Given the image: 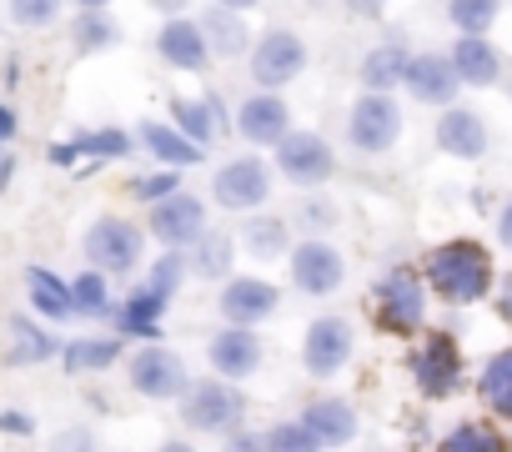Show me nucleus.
Masks as SVG:
<instances>
[{
  "label": "nucleus",
  "mask_w": 512,
  "mask_h": 452,
  "mask_svg": "<svg viewBox=\"0 0 512 452\" xmlns=\"http://www.w3.org/2000/svg\"><path fill=\"white\" fill-rule=\"evenodd\" d=\"M422 282L437 302L447 307H472L492 292V252L472 237H452L437 242L422 262Z\"/></svg>",
  "instance_id": "nucleus-1"
},
{
  "label": "nucleus",
  "mask_w": 512,
  "mask_h": 452,
  "mask_svg": "<svg viewBox=\"0 0 512 452\" xmlns=\"http://www.w3.org/2000/svg\"><path fill=\"white\" fill-rule=\"evenodd\" d=\"M372 317L392 337H412L427 322V282L412 267H392L372 292Z\"/></svg>",
  "instance_id": "nucleus-2"
},
{
  "label": "nucleus",
  "mask_w": 512,
  "mask_h": 452,
  "mask_svg": "<svg viewBox=\"0 0 512 452\" xmlns=\"http://www.w3.org/2000/svg\"><path fill=\"white\" fill-rule=\"evenodd\" d=\"M246 66H251V81L262 91H282V86H292L307 71V41L297 31H287V26H267L262 36H256Z\"/></svg>",
  "instance_id": "nucleus-3"
},
{
  "label": "nucleus",
  "mask_w": 512,
  "mask_h": 452,
  "mask_svg": "<svg viewBox=\"0 0 512 452\" xmlns=\"http://www.w3.org/2000/svg\"><path fill=\"white\" fill-rule=\"evenodd\" d=\"M347 141L362 156H387L402 141V106L387 91H362L347 111Z\"/></svg>",
  "instance_id": "nucleus-4"
},
{
  "label": "nucleus",
  "mask_w": 512,
  "mask_h": 452,
  "mask_svg": "<svg viewBox=\"0 0 512 452\" xmlns=\"http://www.w3.org/2000/svg\"><path fill=\"white\" fill-rule=\"evenodd\" d=\"M141 252H146V232H141L136 221H126V216H101V221H91V232H86V257H91L96 272L126 277V272H136Z\"/></svg>",
  "instance_id": "nucleus-5"
},
{
  "label": "nucleus",
  "mask_w": 512,
  "mask_h": 452,
  "mask_svg": "<svg viewBox=\"0 0 512 452\" xmlns=\"http://www.w3.org/2000/svg\"><path fill=\"white\" fill-rule=\"evenodd\" d=\"M241 412H246V397L221 377L191 382L181 397V422L191 432H231V427H241Z\"/></svg>",
  "instance_id": "nucleus-6"
},
{
  "label": "nucleus",
  "mask_w": 512,
  "mask_h": 452,
  "mask_svg": "<svg viewBox=\"0 0 512 452\" xmlns=\"http://www.w3.org/2000/svg\"><path fill=\"white\" fill-rule=\"evenodd\" d=\"M211 196L226 211H262V201L272 196V166L262 156H231L216 166Z\"/></svg>",
  "instance_id": "nucleus-7"
},
{
  "label": "nucleus",
  "mask_w": 512,
  "mask_h": 452,
  "mask_svg": "<svg viewBox=\"0 0 512 452\" xmlns=\"http://www.w3.org/2000/svg\"><path fill=\"white\" fill-rule=\"evenodd\" d=\"M407 367L417 377V392L432 397V402H442V397H452L462 387V347L447 332H432L422 347H412V362Z\"/></svg>",
  "instance_id": "nucleus-8"
},
{
  "label": "nucleus",
  "mask_w": 512,
  "mask_h": 452,
  "mask_svg": "<svg viewBox=\"0 0 512 452\" xmlns=\"http://www.w3.org/2000/svg\"><path fill=\"white\" fill-rule=\"evenodd\" d=\"M151 232H156V242H161L166 252L196 247V242L211 232V226H206V201H201L196 191H176V196L156 201V206H151Z\"/></svg>",
  "instance_id": "nucleus-9"
},
{
  "label": "nucleus",
  "mask_w": 512,
  "mask_h": 452,
  "mask_svg": "<svg viewBox=\"0 0 512 452\" xmlns=\"http://www.w3.org/2000/svg\"><path fill=\"white\" fill-rule=\"evenodd\" d=\"M277 171L292 181V186H327L337 176V151L327 146V136L317 131H292L282 146H277Z\"/></svg>",
  "instance_id": "nucleus-10"
},
{
  "label": "nucleus",
  "mask_w": 512,
  "mask_h": 452,
  "mask_svg": "<svg viewBox=\"0 0 512 452\" xmlns=\"http://www.w3.org/2000/svg\"><path fill=\"white\" fill-rule=\"evenodd\" d=\"M131 387L141 392V397H151V402H171V397H186V387H191V372H186V362L171 352V347H161V342H151V347H141L136 357H131Z\"/></svg>",
  "instance_id": "nucleus-11"
},
{
  "label": "nucleus",
  "mask_w": 512,
  "mask_h": 452,
  "mask_svg": "<svg viewBox=\"0 0 512 452\" xmlns=\"http://www.w3.org/2000/svg\"><path fill=\"white\" fill-rule=\"evenodd\" d=\"M287 262H292V282H297V292H307V297H332V292L342 287V277H347L342 252H337L332 242H322V237L297 242Z\"/></svg>",
  "instance_id": "nucleus-12"
},
{
  "label": "nucleus",
  "mask_w": 512,
  "mask_h": 452,
  "mask_svg": "<svg viewBox=\"0 0 512 452\" xmlns=\"http://www.w3.org/2000/svg\"><path fill=\"white\" fill-rule=\"evenodd\" d=\"M352 347H357V332L347 317H317L302 342V367L312 377H337L352 362Z\"/></svg>",
  "instance_id": "nucleus-13"
},
{
  "label": "nucleus",
  "mask_w": 512,
  "mask_h": 452,
  "mask_svg": "<svg viewBox=\"0 0 512 452\" xmlns=\"http://www.w3.org/2000/svg\"><path fill=\"white\" fill-rule=\"evenodd\" d=\"M236 131L251 146H282L292 136V106L277 91H256L236 106Z\"/></svg>",
  "instance_id": "nucleus-14"
},
{
  "label": "nucleus",
  "mask_w": 512,
  "mask_h": 452,
  "mask_svg": "<svg viewBox=\"0 0 512 452\" xmlns=\"http://www.w3.org/2000/svg\"><path fill=\"white\" fill-rule=\"evenodd\" d=\"M277 302H282V292L272 282H262V277H231V282H221V297H216L226 327H256V322H267L277 312Z\"/></svg>",
  "instance_id": "nucleus-15"
},
{
  "label": "nucleus",
  "mask_w": 512,
  "mask_h": 452,
  "mask_svg": "<svg viewBox=\"0 0 512 452\" xmlns=\"http://www.w3.org/2000/svg\"><path fill=\"white\" fill-rule=\"evenodd\" d=\"M432 141H437V151H442V156H457V161H482V156H487V146H492L487 121H482L477 111H467V106H447V111L437 116Z\"/></svg>",
  "instance_id": "nucleus-16"
},
{
  "label": "nucleus",
  "mask_w": 512,
  "mask_h": 452,
  "mask_svg": "<svg viewBox=\"0 0 512 452\" xmlns=\"http://www.w3.org/2000/svg\"><path fill=\"white\" fill-rule=\"evenodd\" d=\"M407 96H417L422 106H457V91H462V81H457V71H452V56H437V51H422V56H412V66H407Z\"/></svg>",
  "instance_id": "nucleus-17"
},
{
  "label": "nucleus",
  "mask_w": 512,
  "mask_h": 452,
  "mask_svg": "<svg viewBox=\"0 0 512 452\" xmlns=\"http://www.w3.org/2000/svg\"><path fill=\"white\" fill-rule=\"evenodd\" d=\"M156 56L171 71H206L211 66V46H206V36H201V26L191 16H171L156 31Z\"/></svg>",
  "instance_id": "nucleus-18"
},
{
  "label": "nucleus",
  "mask_w": 512,
  "mask_h": 452,
  "mask_svg": "<svg viewBox=\"0 0 512 452\" xmlns=\"http://www.w3.org/2000/svg\"><path fill=\"white\" fill-rule=\"evenodd\" d=\"M206 357H211L216 377H236L241 382V377H251L256 367H262V337H256L251 327H221L211 337Z\"/></svg>",
  "instance_id": "nucleus-19"
},
{
  "label": "nucleus",
  "mask_w": 512,
  "mask_h": 452,
  "mask_svg": "<svg viewBox=\"0 0 512 452\" xmlns=\"http://www.w3.org/2000/svg\"><path fill=\"white\" fill-rule=\"evenodd\" d=\"M171 126L181 131V136H191L196 146H211L226 126H231V116H226V106H221V96L211 91V96H171Z\"/></svg>",
  "instance_id": "nucleus-20"
},
{
  "label": "nucleus",
  "mask_w": 512,
  "mask_h": 452,
  "mask_svg": "<svg viewBox=\"0 0 512 452\" xmlns=\"http://www.w3.org/2000/svg\"><path fill=\"white\" fill-rule=\"evenodd\" d=\"M196 26H201V36H206L211 56H221V61L251 56V46H256V36H251V26H246V16H241V11H226V6H206V11L196 16Z\"/></svg>",
  "instance_id": "nucleus-21"
},
{
  "label": "nucleus",
  "mask_w": 512,
  "mask_h": 452,
  "mask_svg": "<svg viewBox=\"0 0 512 452\" xmlns=\"http://www.w3.org/2000/svg\"><path fill=\"white\" fill-rule=\"evenodd\" d=\"M447 56H452V71H457L462 86L487 91V86L502 81V51H497L487 36H457V46H452Z\"/></svg>",
  "instance_id": "nucleus-22"
},
{
  "label": "nucleus",
  "mask_w": 512,
  "mask_h": 452,
  "mask_svg": "<svg viewBox=\"0 0 512 452\" xmlns=\"http://www.w3.org/2000/svg\"><path fill=\"white\" fill-rule=\"evenodd\" d=\"M407 66H412V51L402 46V36H387L382 46H372L357 66L362 76V91H397L407 81Z\"/></svg>",
  "instance_id": "nucleus-23"
},
{
  "label": "nucleus",
  "mask_w": 512,
  "mask_h": 452,
  "mask_svg": "<svg viewBox=\"0 0 512 452\" xmlns=\"http://www.w3.org/2000/svg\"><path fill=\"white\" fill-rule=\"evenodd\" d=\"M136 136H141V146H146L161 166H171V171L201 166V156H206V146H196L191 136H181L171 121H141V126H136Z\"/></svg>",
  "instance_id": "nucleus-24"
},
{
  "label": "nucleus",
  "mask_w": 512,
  "mask_h": 452,
  "mask_svg": "<svg viewBox=\"0 0 512 452\" xmlns=\"http://www.w3.org/2000/svg\"><path fill=\"white\" fill-rule=\"evenodd\" d=\"M302 422L312 427V437L322 447H342V442L357 437V407L347 397H317V402H307L302 407Z\"/></svg>",
  "instance_id": "nucleus-25"
},
{
  "label": "nucleus",
  "mask_w": 512,
  "mask_h": 452,
  "mask_svg": "<svg viewBox=\"0 0 512 452\" xmlns=\"http://www.w3.org/2000/svg\"><path fill=\"white\" fill-rule=\"evenodd\" d=\"M241 247H246L256 262L292 257V226H287V216H277V211L246 216V221H241Z\"/></svg>",
  "instance_id": "nucleus-26"
},
{
  "label": "nucleus",
  "mask_w": 512,
  "mask_h": 452,
  "mask_svg": "<svg viewBox=\"0 0 512 452\" xmlns=\"http://www.w3.org/2000/svg\"><path fill=\"white\" fill-rule=\"evenodd\" d=\"M126 151H131V136L116 131V126H106V131H81V136L51 146V161H56V166H71V161H81V156H91V161H116V156H126Z\"/></svg>",
  "instance_id": "nucleus-27"
},
{
  "label": "nucleus",
  "mask_w": 512,
  "mask_h": 452,
  "mask_svg": "<svg viewBox=\"0 0 512 452\" xmlns=\"http://www.w3.org/2000/svg\"><path fill=\"white\" fill-rule=\"evenodd\" d=\"M161 312H166V297L151 292V287H141V292H131V297L121 302L116 332H121V337H161Z\"/></svg>",
  "instance_id": "nucleus-28"
},
{
  "label": "nucleus",
  "mask_w": 512,
  "mask_h": 452,
  "mask_svg": "<svg viewBox=\"0 0 512 452\" xmlns=\"http://www.w3.org/2000/svg\"><path fill=\"white\" fill-rule=\"evenodd\" d=\"M477 392H482V402H487L492 417H512V347H502V352H492L482 362Z\"/></svg>",
  "instance_id": "nucleus-29"
},
{
  "label": "nucleus",
  "mask_w": 512,
  "mask_h": 452,
  "mask_svg": "<svg viewBox=\"0 0 512 452\" xmlns=\"http://www.w3.org/2000/svg\"><path fill=\"white\" fill-rule=\"evenodd\" d=\"M26 287H31V302H36V312H41V317H51V322H66V317H76L71 282H61L56 272H46V267H31V272H26Z\"/></svg>",
  "instance_id": "nucleus-30"
},
{
  "label": "nucleus",
  "mask_w": 512,
  "mask_h": 452,
  "mask_svg": "<svg viewBox=\"0 0 512 452\" xmlns=\"http://www.w3.org/2000/svg\"><path fill=\"white\" fill-rule=\"evenodd\" d=\"M116 357H121V337H76V342H66V352H61V362H66L71 377H81V372H106Z\"/></svg>",
  "instance_id": "nucleus-31"
},
{
  "label": "nucleus",
  "mask_w": 512,
  "mask_h": 452,
  "mask_svg": "<svg viewBox=\"0 0 512 452\" xmlns=\"http://www.w3.org/2000/svg\"><path fill=\"white\" fill-rule=\"evenodd\" d=\"M437 452H512V442L492 427V422H457L442 442H437Z\"/></svg>",
  "instance_id": "nucleus-32"
},
{
  "label": "nucleus",
  "mask_w": 512,
  "mask_h": 452,
  "mask_svg": "<svg viewBox=\"0 0 512 452\" xmlns=\"http://www.w3.org/2000/svg\"><path fill=\"white\" fill-rule=\"evenodd\" d=\"M502 0H447V21L457 26V36H487L497 26Z\"/></svg>",
  "instance_id": "nucleus-33"
},
{
  "label": "nucleus",
  "mask_w": 512,
  "mask_h": 452,
  "mask_svg": "<svg viewBox=\"0 0 512 452\" xmlns=\"http://www.w3.org/2000/svg\"><path fill=\"white\" fill-rule=\"evenodd\" d=\"M191 267H196V277L226 282V272H231V232H206L191 247Z\"/></svg>",
  "instance_id": "nucleus-34"
},
{
  "label": "nucleus",
  "mask_w": 512,
  "mask_h": 452,
  "mask_svg": "<svg viewBox=\"0 0 512 452\" xmlns=\"http://www.w3.org/2000/svg\"><path fill=\"white\" fill-rule=\"evenodd\" d=\"M71 41H76V51H81V56H96V51L116 46V41H121V31H116V21H111V16H101V11H86V16H76V31H71Z\"/></svg>",
  "instance_id": "nucleus-35"
},
{
  "label": "nucleus",
  "mask_w": 512,
  "mask_h": 452,
  "mask_svg": "<svg viewBox=\"0 0 512 452\" xmlns=\"http://www.w3.org/2000/svg\"><path fill=\"white\" fill-rule=\"evenodd\" d=\"M71 297H76V317H106L111 312V287H106V272H81L71 282Z\"/></svg>",
  "instance_id": "nucleus-36"
},
{
  "label": "nucleus",
  "mask_w": 512,
  "mask_h": 452,
  "mask_svg": "<svg viewBox=\"0 0 512 452\" xmlns=\"http://www.w3.org/2000/svg\"><path fill=\"white\" fill-rule=\"evenodd\" d=\"M267 437V452H322V442L312 437V427L297 417V422H277L262 432Z\"/></svg>",
  "instance_id": "nucleus-37"
},
{
  "label": "nucleus",
  "mask_w": 512,
  "mask_h": 452,
  "mask_svg": "<svg viewBox=\"0 0 512 452\" xmlns=\"http://www.w3.org/2000/svg\"><path fill=\"white\" fill-rule=\"evenodd\" d=\"M11 337H16V347H11L16 362H46V357H56V337H46V332L31 327V322H16Z\"/></svg>",
  "instance_id": "nucleus-38"
},
{
  "label": "nucleus",
  "mask_w": 512,
  "mask_h": 452,
  "mask_svg": "<svg viewBox=\"0 0 512 452\" xmlns=\"http://www.w3.org/2000/svg\"><path fill=\"white\" fill-rule=\"evenodd\" d=\"M181 282H186V257H181V252L156 257V262H151V272H146V287H151V292H161L166 302L176 297V287H181Z\"/></svg>",
  "instance_id": "nucleus-39"
},
{
  "label": "nucleus",
  "mask_w": 512,
  "mask_h": 452,
  "mask_svg": "<svg viewBox=\"0 0 512 452\" xmlns=\"http://www.w3.org/2000/svg\"><path fill=\"white\" fill-rule=\"evenodd\" d=\"M181 191V171H171V166H161V171H151V176H136L131 181V196L136 201H166V196H176Z\"/></svg>",
  "instance_id": "nucleus-40"
},
{
  "label": "nucleus",
  "mask_w": 512,
  "mask_h": 452,
  "mask_svg": "<svg viewBox=\"0 0 512 452\" xmlns=\"http://www.w3.org/2000/svg\"><path fill=\"white\" fill-rule=\"evenodd\" d=\"M61 16V0H11V21L26 31H41Z\"/></svg>",
  "instance_id": "nucleus-41"
},
{
  "label": "nucleus",
  "mask_w": 512,
  "mask_h": 452,
  "mask_svg": "<svg viewBox=\"0 0 512 452\" xmlns=\"http://www.w3.org/2000/svg\"><path fill=\"white\" fill-rule=\"evenodd\" d=\"M302 226H307V232L317 237V232H332V226H337V206L332 201H302Z\"/></svg>",
  "instance_id": "nucleus-42"
},
{
  "label": "nucleus",
  "mask_w": 512,
  "mask_h": 452,
  "mask_svg": "<svg viewBox=\"0 0 512 452\" xmlns=\"http://www.w3.org/2000/svg\"><path fill=\"white\" fill-rule=\"evenodd\" d=\"M51 452H96V437H91V427H66L51 442Z\"/></svg>",
  "instance_id": "nucleus-43"
},
{
  "label": "nucleus",
  "mask_w": 512,
  "mask_h": 452,
  "mask_svg": "<svg viewBox=\"0 0 512 452\" xmlns=\"http://www.w3.org/2000/svg\"><path fill=\"white\" fill-rule=\"evenodd\" d=\"M221 452H267V437L262 432H236V437H226Z\"/></svg>",
  "instance_id": "nucleus-44"
},
{
  "label": "nucleus",
  "mask_w": 512,
  "mask_h": 452,
  "mask_svg": "<svg viewBox=\"0 0 512 452\" xmlns=\"http://www.w3.org/2000/svg\"><path fill=\"white\" fill-rule=\"evenodd\" d=\"M342 6H347L352 16H362V21H377V16L387 11V0H342Z\"/></svg>",
  "instance_id": "nucleus-45"
},
{
  "label": "nucleus",
  "mask_w": 512,
  "mask_h": 452,
  "mask_svg": "<svg viewBox=\"0 0 512 452\" xmlns=\"http://www.w3.org/2000/svg\"><path fill=\"white\" fill-rule=\"evenodd\" d=\"M497 242L512 252V201H502V211H497Z\"/></svg>",
  "instance_id": "nucleus-46"
},
{
  "label": "nucleus",
  "mask_w": 512,
  "mask_h": 452,
  "mask_svg": "<svg viewBox=\"0 0 512 452\" xmlns=\"http://www.w3.org/2000/svg\"><path fill=\"white\" fill-rule=\"evenodd\" d=\"M0 432H31V417L26 412H0Z\"/></svg>",
  "instance_id": "nucleus-47"
},
{
  "label": "nucleus",
  "mask_w": 512,
  "mask_h": 452,
  "mask_svg": "<svg viewBox=\"0 0 512 452\" xmlns=\"http://www.w3.org/2000/svg\"><path fill=\"white\" fill-rule=\"evenodd\" d=\"M497 312H502V322H512V277H502V287H497Z\"/></svg>",
  "instance_id": "nucleus-48"
},
{
  "label": "nucleus",
  "mask_w": 512,
  "mask_h": 452,
  "mask_svg": "<svg viewBox=\"0 0 512 452\" xmlns=\"http://www.w3.org/2000/svg\"><path fill=\"white\" fill-rule=\"evenodd\" d=\"M151 6H156V11L171 21V16H186V6H191V0H151Z\"/></svg>",
  "instance_id": "nucleus-49"
},
{
  "label": "nucleus",
  "mask_w": 512,
  "mask_h": 452,
  "mask_svg": "<svg viewBox=\"0 0 512 452\" xmlns=\"http://www.w3.org/2000/svg\"><path fill=\"white\" fill-rule=\"evenodd\" d=\"M11 136H16V111H11V106H0V146H6Z\"/></svg>",
  "instance_id": "nucleus-50"
},
{
  "label": "nucleus",
  "mask_w": 512,
  "mask_h": 452,
  "mask_svg": "<svg viewBox=\"0 0 512 452\" xmlns=\"http://www.w3.org/2000/svg\"><path fill=\"white\" fill-rule=\"evenodd\" d=\"M216 6H226V11H251V6H262V0H216Z\"/></svg>",
  "instance_id": "nucleus-51"
},
{
  "label": "nucleus",
  "mask_w": 512,
  "mask_h": 452,
  "mask_svg": "<svg viewBox=\"0 0 512 452\" xmlns=\"http://www.w3.org/2000/svg\"><path fill=\"white\" fill-rule=\"evenodd\" d=\"M76 6H81V11H106L111 0H76Z\"/></svg>",
  "instance_id": "nucleus-52"
},
{
  "label": "nucleus",
  "mask_w": 512,
  "mask_h": 452,
  "mask_svg": "<svg viewBox=\"0 0 512 452\" xmlns=\"http://www.w3.org/2000/svg\"><path fill=\"white\" fill-rule=\"evenodd\" d=\"M161 452H196V447H191V442H166Z\"/></svg>",
  "instance_id": "nucleus-53"
},
{
  "label": "nucleus",
  "mask_w": 512,
  "mask_h": 452,
  "mask_svg": "<svg viewBox=\"0 0 512 452\" xmlns=\"http://www.w3.org/2000/svg\"><path fill=\"white\" fill-rule=\"evenodd\" d=\"M507 101H512V76H507Z\"/></svg>",
  "instance_id": "nucleus-54"
}]
</instances>
